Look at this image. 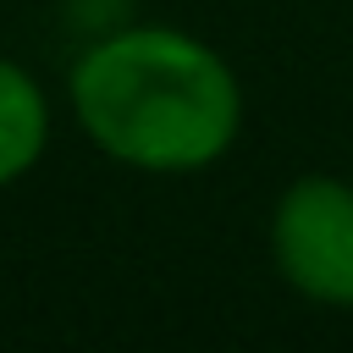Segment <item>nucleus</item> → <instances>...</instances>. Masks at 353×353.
<instances>
[{"instance_id":"7ed1b4c3","label":"nucleus","mask_w":353,"mask_h":353,"mask_svg":"<svg viewBox=\"0 0 353 353\" xmlns=\"http://www.w3.org/2000/svg\"><path fill=\"white\" fill-rule=\"evenodd\" d=\"M50 143V105L44 88L17 66L0 61V188L33 171V160Z\"/></svg>"},{"instance_id":"f257e3e1","label":"nucleus","mask_w":353,"mask_h":353,"mask_svg":"<svg viewBox=\"0 0 353 353\" xmlns=\"http://www.w3.org/2000/svg\"><path fill=\"white\" fill-rule=\"evenodd\" d=\"M72 110L110 160L171 176L232 149L243 94L232 66L193 33L121 28L72 66Z\"/></svg>"},{"instance_id":"f03ea898","label":"nucleus","mask_w":353,"mask_h":353,"mask_svg":"<svg viewBox=\"0 0 353 353\" xmlns=\"http://www.w3.org/2000/svg\"><path fill=\"white\" fill-rule=\"evenodd\" d=\"M281 276L331 309H353V188L342 176H298L270 215Z\"/></svg>"}]
</instances>
